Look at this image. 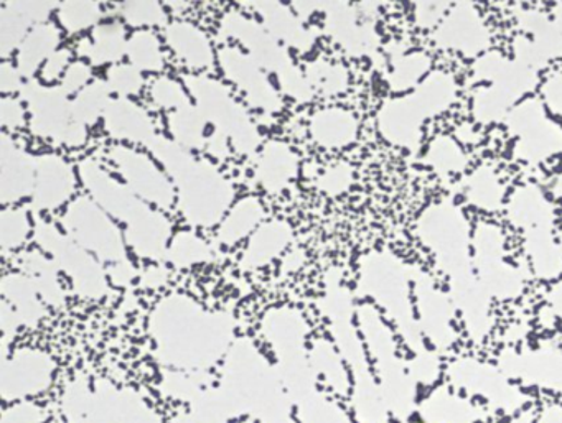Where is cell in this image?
Here are the masks:
<instances>
[{"label": "cell", "instance_id": "cell-38", "mask_svg": "<svg viewBox=\"0 0 562 423\" xmlns=\"http://www.w3.org/2000/svg\"><path fill=\"white\" fill-rule=\"evenodd\" d=\"M89 77H92V68L83 61H74L61 77V89L67 95L83 92L88 86Z\"/></svg>", "mask_w": 562, "mask_h": 423}, {"label": "cell", "instance_id": "cell-8", "mask_svg": "<svg viewBox=\"0 0 562 423\" xmlns=\"http://www.w3.org/2000/svg\"><path fill=\"white\" fill-rule=\"evenodd\" d=\"M77 168L83 185L93 196V202L98 203L112 218L124 222L125 228L137 225L152 211L129 186L112 179L105 168L92 158L83 160Z\"/></svg>", "mask_w": 562, "mask_h": 423}, {"label": "cell", "instance_id": "cell-9", "mask_svg": "<svg viewBox=\"0 0 562 423\" xmlns=\"http://www.w3.org/2000/svg\"><path fill=\"white\" fill-rule=\"evenodd\" d=\"M129 189L141 200L154 203L160 209H169L176 202V190L157 165L141 152L116 145L109 152Z\"/></svg>", "mask_w": 562, "mask_h": 423}, {"label": "cell", "instance_id": "cell-36", "mask_svg": "<svg viewBox=\"0 0 562 423\" xmlns=\"http://www.w3.org/2000/svg\"><path fill=\"white\" fill-rule=\"evenodd\" d=\"M151 96L155 105L166 109H180L183 106L192 105L183 92L182 84L172 77H157L151 86Z\"/></svg>", "mask_w": 562, "mask_h": 423}, {"label": "cell", "instance_id": "cell-23", "mask_svg": "<svg viewBox=\"0 0 562 423\" xmlns=\"http://www.w3.org/2000/svg\"><path fill=\"white\" fill-rule=\"evenodd\" d=\"M58 44H60V32L55 25L40 24L32 28L31 34L19 48L17 68L22 76H34L40 64L47 63L48 58L58 51Z\"/></svg>", "mask_w": 562, "mask_h": 423}, {"label": "cell", "instance_id": "cell-18", "mask_svg": "<svg viewBox=\"0 0 562 423\" xmlns=\"http://www.w3.org/2000/svg\"><path fill=\"white\" fill-rule=\"evenodd\" d=\"M292 239V229L286 221L274 219V221L260 226L244 249L241 267L244 270H256L267 266L289 247Z\"/></svg>", "mask_w": 562, "mask_h": 423}, {"label": "cell", "instance_id": "cell-11", "mask_svg": "<svg viewBox=\"0 0 562 423\" xmlns=\"http://www.w3.org/2000/svg\"><path fill=\"white\" fill-rule=\"evenodd\" d=\"M37 158L17 147L8 134L0 137V202H21L34 195Z\"/></svg>", "mask_w": 562, "mask_h": 423}, {"label": "cell", "instance_id": "cell-45", "mask_svg": "<svg viewBox=\"0 0 562 423\" xmlns=\"http://www.w3.org/2000/svg\"><path fill=\"white\" fill-rule=\"evenodd\" d=\"M292 9L296 11L297 17L303 22L307 21L313 12L322 9V2H294Z\"/></svg>", "mask_w": 562, "mask_h": 423}, {"label": "cell", "instance_id": "cell-26", "mask_svg": "<svg viewBox=\"0 0 562 423\" xmlns=\"http://www.w3.org/2000/svg\"><path fill=\"white\" fill-rule=\"evenodd\" d=\"M2 295L17 309L21 323L35 326L44 318L45 310L38 300V292L25 274H9L0 283Z\"/></svg>", "mask_w": 562, "mask_h": 423}, {"label": "cell", "instance_id": "cell-41", "mask_svg": "<svg viewBox=\"0 0 562 423\" xmlns=\"http://www.w3.org/2000/svg\"><path fill=\"white\" fill-rule=\"evenodd\" d=\"M24 84H22V74L19 68L12 67L11 63H2L0 67V89L4 95L11 93L22 92Z\"/></svg>", "mask_w": 562, "mask_h": 423}, {"label": "cell", "instance_id": "cell-2", "mask_svg": "<svg viewBox=\"0 0 562 423\" xmlns=\"http://www.w3.org/2000/svg\"><path fill=\"white\" fill-rule=\"evenodd\" d=\"M148 148L172 177L180 213L187 222L200 228L218 225L235 198L231 182L215 165L196 160L187 148L169 138L157 135Z\"/></svg>", "mask_w": 562, "mask_h": 423}, {"label": "cell", "instance_id": "cell-39", "mask_svg": "<svg viewBox=\"0 0 562 423\" xmlns=\"http://www.w3.org/2000/svg\"><path fill=\"white\" fill-rule=\"evenodd\" d=\"M0 121L8 131H17L25 125L24 106L19 99L4 96L0 101Z\"/></svg>", "mask_w": 562, "mask_h": 423}, {"label": "cell", "instance_id": "cell-7", "mask_svg": "<svg viewBox=\"0 0 562 423\" xmlns=\"http://www.w3.org/2000/svg\"><path fill=\"white\" fill-rule=\"evenodd\" d=\"M31 112V129L38 137L48 138L68 147H80L88 137L86 125L77 124L71 116V101L61 86H41L28 81L21 92Z\"/></svg>", "mask_w": 562, "mask_h": 423}, {"label": "cell", "instance_id": "cell-14", "mask_svg": "<svg viewBox=\"0 0 562 423\" xmlns=\"http://www.w3.org/2000/svg\"><path fill=\"white\" fill-rule=\"evenodd\" d=\"M244 5L263 17L267 32L276 40L296 48L300 53L310 51L315 44V31L303 27L302 21L283 2H244Z\"/></svg>", "mask_w": 562, "mask_h": 423}, {"label": "cell", "instance_id": "cell-17", "mask_svg": "<svg viewBox=\"0 0 562 423\" xmlns=\"http://www.w3.org/2000/svg\"><path fill=\"white\" fill-rule=\"evenodd\" d=\"M299 172V158L289 145L271 141L256 160V180L271 195H279Z\"/></svg>", "mask_w": 562, "mask_h": 423}, {"label": "cell", "instance_id": "cell-29", "mask_svg": "<svg viewBox=\"0 0 562 423\" xmlns=\"http://www.w3.org/2000/svg\"><path fill=\"white\" fill-rule=\"evenodd\" d=\"M212 259L210 245L195 232L190 231L179 232L167 252V261L177 269H189L196 264L210 263Z\"/></svg>", "mask_w": 562, "mask_h": 423}, {"label": "cell", "instance_id": "cell-34", "mask_svg": "<svg viewBox=\"0 0 562 423\" xmlns=\"http://www.w3.org/2000/svg\"><path fill=\"white\" fill-rule=\"evenodd\" d=\"M119 11L132 27H163L167 24L166 11L158 2H125Z\"/></svg>", "mask_w": 562, "mask_h": 423}, {"label": "cell", "instance_id": "cell-27", "mask_svg": "<svg viewBox=\"0 0 562 423\" xmlns=\"http://www.w3.org/2000/svg\"><path fill=\"white\" fill-rule=\"evenodd\" d=\"M169 128L177 144L183 148L202 150L206 147V119L196 106L189 105L170 112Z\"/></svg>", "mask_w": 562, "mask_h": 423}, {"label": "cell", "instance_id": "cell-31", "mask_svg": "<svg viewBox=\"0 0 562 423\" xmlns=\"http://www.w3.org/2000/svg\"><path fill=\"white\" fill-rule=\"evenodd\" d=\"M128 57L137 70L160 71L166 64L158 38L148 31L135 32L129 38Z\"/></svg>", "mask_w": 562, "mask_h": 423}, {"label": "cell", "instance_id": "cell-19", "mask_svg": "<svg viewBox=\"0 0 562 423\" xmlns=\"http://www.w3.org/2000/svg\"><path fill=\"white\" fill-rule=\"evenodd\" d=\"M167 45L174 53L192 70H208L213 67V48L208 37L190 22H172L167 25Z\"/></svg>", "mask_w": 562, "mask_h": 423}, {"label": "cell", "instance_id": "cell-6", "mask_svg": "<svg viewBox=\"0 0 562 423\" xmlns=\"http://www.w3.org/2000/svg\"><path fill=\"white\" fill-rule=\"evenodd\" d=\"M61 225L74 242L93 252L103 263L112 266L129 261L122 232L93 200L86 196L73 200L61 216Z\"/></svg>", "mask_w": 562, "mask_h": 423}, {"label": "cell", "instance_id": "cell-3", "mask_svg": "<svg viewBox=\"0 0 562 423\" xmlns=\"http://www.w3.org/2000/svg\"><path fill=\"white\" fill-rule=\"evenodd\" d=\"M218 37L236 38L241 41L260 67L277 74L280 88L294 101L300 105L312 101L315 93L309 81L290 60L286 48L280 47L279 41L263 25L238 12H228L219 25Z\"/></svg>", "mask_w": 562, "mask_h": 423}, {"label": "cell", "instance_id": "cell-20", "mask_svg": "<svg viewBox=\"0 0 562 423\" xmlns=\"http://www.w3.org/2000/svg\"><path fill=\"white\" fill-rule=\"evenodd\" d=\"M309 131L313 141L322 147L340 148L357 137V121L344 109H322L310 118Z\"/></svg>", "mask_w": 562, "mask_h": 423}, {"label": "cell", "instance_id": "cell-30", "mask_svg": "<svg viewBox=\"0 0 562 423\" xmlns=\"http://www.w3.org/2000/svg\"><path fill=\"white\" fill-rule=\"evenodd\" d=\"M306 77L312 86L313 93L328 98L338 95L347 88L348 74L338 64H331L327 61L316 60L307 64Z\"/></svg>", "mask_w": 562, "mask_h": 423}, {"label": "cell", "instance_id": "cell-43", "mask_svg": "<svg viewBox=\"0 0 562 423\" xmlns=\"http://www.w3.org/2000/svg\"><path fill=\"white\" fill-rule=\"evenodd\" d=\"M108 276L116 286L128 287L137 273L129 261H124V263L112 264L108 269Z\"/></svg>", "mask_w": 562, "mask_h": 423}, {"label": "cell", "instance_id": "cell-22", "mask_svg": "<svg viewBox=\"0 0 562 423\" xmlns=\"http://www.w3.org/2000/svg\"><path fill=\"white\" fill-rule=\"evenodd\" d=\"M22 274L28 277L37 289L38 295L48 305L61 306L64 302L63 287L58 282V267L37 251L25 252L19 257Z\"/></svg>", "mask_w": 562, "mask_h": 423}, {"label": "cell", "instance_id": "cell-33", "mask_svg": "<svg viewBox=\"0 0 562 423\" xmlns=\"http://www.w3.org/2000/svg\"><path fill=\"white\" fill-rule=\"evenodd\" d=\"M31 225L24 209H4L0 215V245L2 251L11 252L27 241Z\"/></svg>", "mask_w": 562, "mask_h": 423}, {"label": "cell", "instance_id": "cell-32", "mask_svg": "<svg viewBox=\"0 0 562 423\" xmlns=\"http://www.w3.org/2000/svg\"><path fill=\"white\" fill-rule=\"evenodd\" d=\"M58 19L70 34L85 31L98 24L101 19V5L98 2H63L58 5Z\"/></svg>", "mask_w": 562, "mask_h": 423}, {"label": "cell", "instance_id": "cell-1", "mask_svg": "<svg viewBox=\"0 0 562 423\" xmlns=\"http://www.w3.org/2000/svg\"><path fill=\"white\" fill-rule=\"evenodd\" d=\"M151 331L160 360L176 366L215 363L232 338V319L226 313H208L189 297L174 293L157 303Z\"/></svg>", "mask_w": 562, "mask_h": 423}, {"label": "cell", "instance_id": "cell-16", "mask_svg": "<svg viewBox=\"0 0 562 423\" xmlns=\"http://www.w3.org/2000/svg\"><path fill=\"white\" fill-rule=\"evenodd\" d=\"M170 234L172 225L169 218L152 209L137 225L125 228L124 239L142 259L163 263L167 261Z\"/></svg>", "mask_w": 562, "mask_h": 423}, {"label": "cell", "instance_id": "cell-44", "mask_svg": "<svg viewBox=\"0 0 562 423\" xmlns=\"http://www.w3.org/2000/svg\"><path fill=\"white\" fill-rule=\"evenodd\" d=\"M228 141L229 138L226 135L215 131V134L206 142V147H208V152L213 157L226 158L229 155Z\"/></svg>", "mask_w": 562, "mask_h": 423}, {"label": "cell", "instance_id": "cell-42", "mask_svg": "<svg viewBox=\"0 0 562 423\" xmlns=\"http://www.w3.org/2000/svg\"><path fill=\"white\" fill-rule=\"evenodd\" d=\"M169 280V270L164 266H152L141 276L142 289H158Z\"/></svg>", "mask_w": 562, "mask_h": 423}, {"label": "cell", "instance_id": "cell-21", "mask_svg": "<svg viewBox=\"0 0 562 423\" xmlns=\"http://www.w3.org/2000/svg\"><path fill=\"white\" fill-rule=\"evenodd\" d=\"M77 53L85 55L95 67L116 63L128 53L124 27L118 22L98 25L93 31V41L83 40L77 45Z\"/></svg>", "mask_w": 562, "mask_h": 423}, {"label": "cell", "instance_id": "cell-25", "mask_svg": "<svg viewBox=\"0 0 562 423\" xmlns=\"http://www.w3.org/2000/svg\"><path fill=\"white\" fill-rule=\"evenodd\" d=\"M264 218V208L260 200L254 196L241 200L232 206L216 232L219 244L235 245L236 242L250 235L254 229L260 228Z\"/></svg>", "mask_w": 562, "mask_h": 423}, {"label": "cell", "instance_id": "cell-35", "mask_svg": "<svg viewBox=\"0 0 562 423\" xmlns=\"http://www.w3.org/2000/svg\"><path fill=\"white\" fill-rule=\"evenodd\" d=\"M106 83L112 93L124 98V96H134L141 93L144 77H142L141 70H137L134 64H115L109 68Z\"/></svg>", "mask_w": 562, "mask_h": 423}, {"label": "cell", "instance_id": "cell-15", "mask_svg": "<svg viewBox=\"0 0 562 423\" xmlns=\"http://www.w3.org/2000/svg\"><path fill=\"white\" fill-rule=\"evenodd\" d=\"M105 125L111 137L119 141L151 145L157 137L151 116L125 98L112 99L105 112Z\"/></svg>", "mask_w": 562, "mask_h": 423}, {"label": "cell", "instance_id": "cell-28", "mask_svg": "<svg viewBox=\"0 0 562 423\" xmlns=\"http://www.w3.org/2000/svg\"><path fill=\"white\" fill-rule=\"evenodd\" d=\"M111 89L105 81H93L83 92L77 93L71 101V116L74 122L92 125L99 118H105L106 109L111 105Z\"/></svg>", "mask_w": 562, "mask_h": 423}, {"label": "cell", "instance_id": "cell-5", "mask_svg": "<svg viewBox=\"0 0 562 423\" xmlns=\"http://www.w3.org/2000/svg\"><path fill=\"white\" fill-rule=\"evenodd\" d=\"M37 244L53 257L58 269L63 270L73 283L74 292L88 300H101L108 295V282L101 264L89 256L88 251L68 235L61 234L57 226L38 219L34 229Z\"/></svg>", "mask_w": 562, "mask_h": 423}, {"label": "cell", "instance_id": "cell-37", "mask_svg": "<svg viewBox=\"0 0 562 423\" xmlns=\"http://www.w3.org/2000/svg\"><path fill=\"white\" fill-rule=\"evenodd\" d=\"M350 183L351 170L350 167L345 164L328 168L327 172L322 173L319 180H316V186L331 196L340 195V193H344L345 190L350 186Z\"/></svg>", "mask_w": 562, "mask_h": 423}, {"label": "cell", "instance_id": "cell-4", "mask_svg": "<svg viewBox=\"0 0 562 423\" xmlns=\"http://www.w3.org/2000/svg\"><path fill=\"white\" fill-rule=\"evenodd\" d=\"M183 81L196 101V108L206 121L215 125V131L226 135L239 154H256L261 145L260 131L225 84L205 74H186Z\"/></svg>", "mask_w": 562, "mask_h": 423}, {"label": "cell", "instance_id": "cell-10", "mask_svg": "<svg viewBox=\"0 0 562 423\" xmlns=\"http://www.w3.org/2000/svg\"><path fill=\"white\" fill-rule=\"evenodd\" d=\"M218 60L225 76L247 95L251 106L267 114H276L283 109V99L253 58L238 48L225 47L218 51Z\"/></svg>", "mask_w": 562, "mask_h": 423}, {"label": "cell", "instance_id": "cell-13", "mask_svg": "<svg viewBox=\"0 0 562 423\" xmlns=\"http://www.w3.org/2000/svg\"><path fill=\"white\" fill-rule=\"evenodd\" d=\"M58 9L53 2H8L0 9V57H11L24 44L28 27L45 24L51 12Z\"/></svg>", "mask_w": 562, "mask_h": 423}, {"label": "cell", "instance_id": "cell-24", "mask_svg": "<svg viewBox=\"0 0 562 423\" xmlns=\"http://www.w3.org/2000/svg\"><path fill=\"white\" fill-rule=\"evenodd\" d=\"M320 11L325 12V28L335 41L350 53H363L368 37L355 24V12L351 11L350 5L342 2H322Z\"/></svg>", "mask_w": 562, "mask_h": 423}, {"label": "cell", "instance_id": "cell-12", "mask_svg": "<svg viewBox=\"0 0 562 423\" xmlns=\"http://www.w3.org/2000/svg\"><path fill=\"white\" fill-rule=\"evenodd\" d=\"M76 186L73 167L63 158L53 154L37 157V177H35L32 206L40 211L60 208L73 195Z\"/></svg>", "mask_w": 562, "mask_h": 423}, {"label": "cell", "instance_id": "cell-40", "mask_svg": "<svg viewBox=\"0 0 562 423\" xmlns=\"http://www.w3.org/2000/svg\"><path fill=\"white\" fill-rule=\"evenodd\" d=\"M70 50L63 48V50L55 51L50 58H48L47 63L41 68V77L48 83L51 81L58 80L60 74L63 73L64 68L70 63ZM68 70V68H67Z\"/></svg>", "mask_w": 562, "mask_h": 423}]
</instances>
